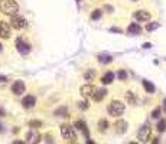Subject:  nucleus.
I'll return each mask as SVG.
<instances>
[{
    "instance_id": "58836bf2",
    "label": "nucleus",
    "mask_w": 166,
    "mask_h": 144,
    "mask_svg": "<svg viewBox=\"0 0 166 144\" xmlns=\"http://www.w3.org/2000/svg\"><path fill=\"white\" fill-rule=\"evenodd\" d=\"M2 49H3V48H2V43H0V50H2Z\"/></svg>"
},
{
    "instance_id": "b1692460",
    "label": "nucleus",
    "mask_w": 166,
    "mask_h": 144,
    "mask_svg": "<svg viewBox=\"0 0 166 144\" xmlns=\"http://www.w3.org/2000/svg\"><path fill=\"white\" fill-rule=\"evenodd\" d=\"M159 26H160V23H159V22H150V23H147V25H146V30H147V32H153V30L159 29Z\"/></svg>"
},
{
    "instance_id": "ddd939ff",
    "label": "nucleus",
    "mask_w": 166,
    "mask_h": 144,
    "mask_svg": "<svg viewBox=\"0 0 166 144\" xmlns=\"http://www.w3.org/2000/svg\"><path fill=\"white\" fill-rule=\"evenodd\" d=\"M35 104H36V98H35L33 95H26L25 98L22 99V107L26 108V110L33 108L35 107Z\"/></svg>"
},
{
    "instance_id": "f3484780",
    "label": "nucleus",
    "mask_w": 166,
    "mask_h": 144,
    "mask_svg": "<svg viewBox=\"0 0 166 144\" xmlns=\"http://www.w3.org/2000/svg\"><path fill=\"white\" fill-rule=\"evenodd\" d=\"M114 78H116V75L113 74V72H105V74L103 75V78H101V82H103L104 85H108V84H111L113 81H114Z\"/></svg>"
},
{
    "instance_id": "f8f14e48",
    "label": "nucleus",
    "mask_w": 166,
    "mask_h": 144,
    "mask_svg": "<svg viewBox=\"0 0 166 144\" xmlns=\"http://www.w3.org/2000/svg\"><path fill=\"white\" fill-rule=\"evenodd\" d=\"M25 89H26V86H25V82H23V81H15V82H13V85H12V92H13L15 95L23 94V92H25Z\"/></svg>"
},
{
    "instance_id": "9d476101",
    "label": "nucleus",
    "mask_w": 166,
    "mask_h": 144,
    "mask_svg": "<svg viewBox=\"0 0 166 144\" xmlns=\"http://www.w3.org/2000/svg\"><path fill=\"white\" fill-rule=\"evenodd\" d=\"M133 17H134L137 22H149L152 15H150L147 10H136V12L133 13Z\"/></svg>"
},
{
    "instance_id": "6ab92c4d",
    "label": "nucleus",
    "mask_w": 166,
    "mask_h": 144,
    "mask_svg": "<svg viewBox=\"0 0 166 144\" xmlns=\"http://www.w3.org/2000/svg\"><path fill=\"white\" fill-rule=\"evenodd\" d=\"M97 59H98L100 63H110V62H113V56L107 54H100L97 56Z\"/></svg>"
},
{
    "instance_id": "423d86ee",
    "label": "nucleus",
    "mask_w": 166,
    "mask_h": 144,
    "mask_svg": "<svg viewBox=\"0 0 166 144\" xmlns=\"http://www.w3.org/2000/svg\"><path fill=\"white\" fill-rule=\"evenodd\" d=\"M12 36V26L7 22L0 20V37L2 39H9Z\"/></svg>"
},
{
    "instance_id": "cd10ccee",
    "label": "nucleus",
    "mask_w": 166,
    "mask_h": 144,
    "mask_svg": "<svg viewBox=\"0 0 166 144\" xmlns=\"http://www.w3.org/2000/svg\"><path fill=\"white\" fill-rule=\"evenodd\" d=\"M160 112H162V108L160 107H156L153 110V111H152V118H159V117H160Z\"/></svg>"
},
{
    "instance_id": "f257e3e1",
    "label": "nucleus",
    "mask_w": 166,
    "mask_h": 144,
    "mask_svg": "<svg viewBox=\"0 0 166 144\" xmlns=\"http://www.w3.org/2000/svg\"><path fill=\"white\" fill-rule=\"evenodd\" d=\"M0 10L7 16H16L19 12V4L15 0H0Z\"/></svg>"
},
{
    "instance_id": "4468645a",
    "label": "nucleus",
    "mask_w": 166,
    "mask_h": 144,
    "mask_svg": "<svg viewBox=\"0 0 166 144\" xmlns=\"http://www.w3.org/2000/svg\"><path fill=\"white\" fill-rule=\"evenodd\" d=\"M74 125H75L77 128H78L79 131L83 133L84 136H85V138H87V140L90 138V131H88V128H87V124L84 123L83 120H78V121H75Z\"/></svg>"
},
{
    "instance_id": "4c0bfd02",
    "label": "nucleus",
    "mask_w": 166,
    "mask_h": 144,
    "mask_svg": "<svg viewBox=\"0 0 166 144\" xmlns=\"http://www.w3.org/2000/svg\"><path fill=\"white\" fill-rule=\"evenodd\" d=\"M0 115H4V111H3V110H0Z\"/></svg>"
},
{
    "instance_id": "72a5a7b5",
    "label": "nucleus",
    "mask_w": 166,
    "mask_h": 144,
    "mask_svg": "<svg viewBox=\"0 0 166 144\" xmlns=\"http://www.w3.org/2000/svg\"><path fill=\"white\" fill-rule=\"evenodd\" d=\"M162 110H163V111L166 112V98L163 99V104H162Z\"/></svg>"
},
{
    "instance_id": "20e7f679",
    "label": "nucleus",
    "mask_w": 166,
    "mask_h": 144,
    "mask_svg": "<svg viewBox=\"0 0 166 144\" xmlns=\"http://www.w3.org/2000/svg\"><path fill=\"white\" fill-rule=\"evenodd\" d=\"M10 26H12L13 29L20 30V29H25L26 26H28V22H26L25 17L16 15V16H12V19H10Z\"/></svg>"
},
{
    "instance_id": "a19ab883",
    "label": "nucleus",
    "mask_w": 166,
    "mask_h": 144,
    "mask_svg": "<svg viewBox=\"0 0 166 144\" xmlns=\"http://www.w3.org/2000/svg\"><path fill=\"white\" fill-rule=\"evenodd\" d=\"M130 144H139V143H130Z\"/></svg>"
},
{
    "instance_id": "6e6552de",
    "label": "nucleus",
    "mask_w": 166,
    "mask_h": 144,
    "mask_svg": "<svg viewBox=\"0 0 166 144\" xmlns=\"http://www.w3.org/2000/svg\"><path fill=\"white\" fill-rule=\"evenodd\" d=\"M16 49H17V52H19V54L28 55L30 52V45L28 43V42L23 41V39L17 37V39H16Z\"/></svg>"
},
{
    "instance_id": "37998d69",
    "label": "nucleus",
    "mask_w": 166,
    "mask_h": 144,
    "mask_svg": "<svg viewBox=\"0 0 166 144\" xmlns=\"http://www.w3.org/2000/svg\"><path fill=\"white\" fill-rule=\"evenodd\" d=\"M77 2H81V0H77Z\"/></svg>"
},
{
    "instance_id": "dca6fc26",
    "label": "nucleus",
    "mask_w": 166,
    "mask_h": 144,
    "mask_svg": "<svg viewBox=\"0 0 166 144\" xmlns=\"http://www.w3.org/2000/svg\"><path fill=\"white\" fill-rule=\"evenodd\" d=\"M141 28L139 23H130L129 28H127V33L129 35H140Z\"/></svg>"
},
{
    "instance_id": "9b49d317",
    "label": "nucleus",
    "mask_w": 166,
    "mask_h": 144,
    "mask_svg": "<svg viewBox=\"0 0 166 144\" xmlns=\"http://www.w3.org/2000/svg\"><path fill=\"white\" fill-rule=\"evenodd\" d=\"M127 128H129V124L124 120H117L116 123H114V131L117 134H124L127 131Z\"/></svg>"
},
{
    "instance_id": "bb28decb",
    "label": "nucleus",
    "mask_w": 166,
    "mask_h": 144,
    "mask_svg": "<svg viewBox=\"0 0 166 144\" xmlns=\"http://www.w3.org/2000/svg\"><path fill=\"white\" fill-rule=\"evenodd\" d=\"M166 130V120L163 118V120H160L158 123V131L159 133H163Z\"/></svg>"
},
{
    "instance_id": "f704fd0d",
    "label": "nucleus",
    "mask_w": 166,
    "mask_h": 144,
    "mask_svg": "<svg viewBox=\"0 0 166 144\" xmlns=\"http://www.w3.org/2000/svg\"><path fill=\"white\" fill-rule=\"evenodd\" d=\"M13 144H26L25 141H20V140H15L13 141Z\"/></svg>"
},
{
    "instance_id": "1a4fd4ad",
    "label": "nucleus",
    "mask_w": 166,
    "mask_h": 144,
    "mask_svg": "<svg viewBox=\"0 0 166 144\" xmlns=\"http://www.w3.org/2000/svg\"><path fill=\"white\" fill-rule=\"evenodd\" d=\"M41 138H42V136L35 130V128L30 130V131H28V134H26V140H28L29 144H39L41 143Z\"/></svg>"
},
{
    "instance_id": "f03ea898",
    "label": "nucleus",
    "mask_w": 166,
    "mask_h": 144,
    "mask_svg": "<svg viewBox=\"0 0 166 144\" xmlns=\"http://www.w3.org/2000/svg\"><path fill=\"white\" fill-rule=\"evenodd\" d=\"M124 110H126L124 103H121L119 99H113L107 107V111L111 117H120V115L124 112Z\"/></svg>"
},
{
    "instance_id": "c756f323",
    "label": "nucleus",
    "mask_w": 166,
    "mask_h": 144,
    "mask_svg": "<svg viewBox=\"0 0 166 144\" xmlns=\"http://www.w3.org/2000/svg\"><path fill=\"white\" fill-rule=\"evenodd\" d=\"M78 107L81 108V110H84V111H85V110H88V108H90V104H88L87 101H81V103H78Z\"/></svg>"
},
{
    "instance_id": "393cba45",
    "label": "nucleus",
    "mask_w": 166,
    "mask_h": 144,
    "mask_svg": "<svg viewBox=\"0 0 166 144\" xmlns=\"http://www.w3.org/2000/svg\"><path fill=\"white\" fill-rule=\"evenodd\" d=\"M101 15H103V10H101V9H96V10H92V13H91V19L92 20H98L100 17H101Z\"/></svg>"
},
{
    "instance_id": "5701e85b",
    "label": "nucleus",
    "mask_w": 166,
    "mask_h": 144,
    "mask_svg": "<svg viewBox=\"0 0 166 144\" xmlns=\"http://www.w3.org/2000/svg\"><path fill=\"white\" fill-rule=\"evenodd\" d=\"M94 78H96V71H94V69H88L87 72L84 74V79H85V81H88V82L94 81Z\"/></svg>"
},
{
    "instance_id": "aec40b11",
    "label": "nucleus",
    "mask_w": 166,
    "mask_h": 144,
    "mask_svg": "<svg viewBox=\"0 0 166 144\" xmlns=\"http://www.w3.org/2000/svg\"><path fill=\"white\" fill-rule=\"evenodd\" d=\"M124 98H126V103L130 104V105H136V95L133 94L132 91H127L124 95Z\"/></svg>"
},
{
    "instance_id": "473e14b6",
    "label": "nucleus",
    "mask_w": 166,
    "mask_h": 144,
    "mask_svg": "<svg viewBox=\"0 0 166 144\" xmlns=\"http://www.w3.org/2000/svg\"><path fill=\"white\" fill-rule=\"evenodd\" d=\"M6 81H7V78H6V76H3V75H0V84L6 82Z\"/></svg>"
},
{
    "instance_id": "a211bd4d",
    "label": "nucleus",
    "mask_w": 166,
    "mask_h": 144,
    "mask_svg": "<svg viewBox=\"0 0 166 144\" xmlns=\"http://www.w3.org/2000/svg\"><path fill=\"white\" fill-rule=\"evenodd\" d=\"M141 84H143V88L146 89V92H147V94H155L156 86L150 82V81H147V79H143V82H141Z\"/></svg>"
},
{
    "instance_id": "2f4dec72",
    "label": "nucleus",
    "mask_w": 166,
    "mask_h": 144,
    "mask_svg": "<svg viewBox=\"0 0 166 144\" xmlns=\"http://www.w3.org/2000/svg\"><path fill=\"white\" fill-rule=\"evenodd\" d=\"M143 48H145V49H149V48H152V43L146 42V43H143Z\"/></svg>"
},
{
    "instance_id": "c85d7f7f",
    "label": "nucleus",
    "mask_w": 166,
    "mask_h": 144,
    "mask_svg": "<svg viewBox=\"0 0 166 144\" xmlns=\"http://www.w3.org/2000/svg\"><path fill=\"white\" fill-rule=\"evenodd\" d=\"M117 76H119L120 81H126V78H127V72H126L124 69H120L119 71V74H117Z\"/></svg>"
},
{
    "instance_id": "7c9ffc66",
    "label": "nucleus",
    "mask_w": 166,
    "mask_h": 144,
    "mask_svg": "<svg viewBox=\"0 0 166 144\" xmlns=\"http://www.w3.org/2000/svg\"><path fill=\"white\" fill-rule=\"evenodd\" d=\"M45 140H46V143H49V144H52V137L49 136V134H46L45 136Z\"/></svg>"
},
{
    "instance_id": "7ed1b4c3",
    "label": "nucleus",
    "mask_w": 166,
    "mask_h": 144,
    "mask_svg": "<svg viewBox=\"0 0 166 144\" xmlns=\"http://www.w3.org/2000/svg\"><path fill=\"white\" fill-rule=\"evenodd\" d=\"M150 134H152V128H150L149 124H145L139 128L137 131V138L140 143H146L147 140H150Z\"/></svg>"
},
{
    "instance_id": "79ce46f5",
    "label": "nucleus",
    "mask_w": 166,
    "mask_h": 144,
    "mask_svg": "<svg viewBox=\"0 0 166 144\" xmlns=\"http://www.w3.org/2000/svg\"><path fill=\"white\" fill-rule=\"evenodd\" d=\"M0 131H2V125H0Z\"/></svg>"
},
{
    "instance_id": "4be33fe9",
    "label": "nucleus",
    "mask_w": 166,
    "mask_h": 144,
    "mask_svg": "<svg viewBox=\"0 0 166 144\" xmlns=\"http://www.w3.org/2000/svg\"><path fill=\"white\" fill-rule=\"evenodd\" d=\"M108 130V121L107 120H100L98 121V131L100 133H105Z\"/></svg>"
},
{
    "instance_id": "c9c22d12",
    "label": "nucleus",
    "mask_w": 166,
    "mask_h": 144,
    "mask_svg": "<svg viewBox=\"0 0 166 144\" xmlns=\"http://www.w3.org/2000/svg\"><path fill=\"white\" fill-rule=\"evenodd\" d=\"M152 144H159V138L156 137V138H153V141H152Z\"/></svg>"
},
{
    "instance_id": "ea45409f",
    "label": "nucleus",
    "mask_w": 166,
    "mask_h": 144,
    "mask_svg": "<svg viewBox=\"0 0 166 144\" xmlns=\"http://www.w3.org/2000/svg\"><path fill=\"white\" fill-rule=\"evenodd\" d=\"M132 2H139V0H132Z\"/></svg>"
},
{
    "instance_id": "0eeeda50",
    "label": "nucleus",
    "mask_w": 166,
    "mask_h": 144,
    "mask_svg": "<svg viewBox=\"0 0 166 144\" xmlns=\"http://www.w3.org/2000/svg\"><path fill=\"white\" fill-rule=\"evenodd\" d=\"M97 88L94 85H91V84H85V85L81 86V95H83L85 99H90L94 97V94H96Z\"/></svg>"
},
{
    "instance_id": "2eb2a0df",
    "label": "nucleus",
    "mask_w": 166,
    "mask_h": 144,
    "mask_svg": "<svg viewBox=\"0 0 166 144\" xmlns=\"http://www.w3.org/2000/svg\"><path fill=\"white\" fill-rule=\"evenodd\" d=\"M105 95H107V89H104V88H97L92 99H94L96 103H100V101H103V99L105 98Z\"/></svg>"
},
{
    "instance_id": "412c9836",
    "label": "nucleus",
    "mask_w": 166,
    "mask_h": 144,
    "mask_svg": "<svg viewBox=\"0 0 166 144\" xmlns=\"http://www.w3.org/2000/svg\"><path fill=\"white\" fill-rule=\"evenodd\" d=\"M54 114L56 115V117H68V108H66L65 105H62V107L56 108Z\"/></svg>"
},
{
    "instance_id": "a878e982",
    "label": "nucleus",
    "mask_w": 166,
    "mask_h": 144,
    "mask_svg": "<svg viewBox=\"0 0 166 144\" xmlns=\"http://www.w3.org/2000/svg\"><path fill=\"white\" fill-rule=\"evenodd\" d=\"M29 127L36 130V128L42 127V121H41V120H30V121H29Z\"/></svg>"
},
{
    "instance_id": "39448f33",
    "label": "nucleus",
    "mask_w": 166,
    "mask_h": 144,
    "mask_svg": "<svg viewBox=\"0 0 166 144\" xmlns=\"http://www.w3.org/2000/svg\"><path fill=\"white\" fill-rule=\"evenodd\" d=\"M61 136H62L65 140H74L75 138L74 127H71L70 124H62V125H61Z\"/></svg>"
},
{
    "instance_id": "e433bc0d",
    "label": "nucleus",
    "mask_w": 166,
    "mask_h": 144,
    "mask_svg": "<svg viewBox=\"0 0 166 144\" xmlns=\"http://www.w3.org/2000/svg\"><path fill=\"white\" fill-rule=\"evenodd\" d=\"M85 144H96V143H94V141H92L91 138H88V140H87V143H85Z\"/></svg>"
}]
</instances>
